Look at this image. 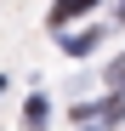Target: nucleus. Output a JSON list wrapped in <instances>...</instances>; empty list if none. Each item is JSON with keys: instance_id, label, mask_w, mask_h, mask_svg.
<instances>
[{"instance_id": "f257e3e1", "label": "nucleus", "mask_w": 125, "mask_h": 131, "mask_svg": "<svg viewBox=\"0 0 125 131\" xmlns=\"http://www.w3.org/2000/svg\"><path fill=\"white\" fill-rule=\"evenodd\" d=\"M91 6H97V0H57V6H51V29H62L68 17H80V12H91Z\"/></svg>"}, {"instance_id": "20e7f679", "label": "nucleus", "mask_w": 125, "mask_h": 131, "mask_svg": "<svg viewBox=\"0 0 125 131\" xmlns=\"http://www.w3.org/2000/svg\"><path fill=\"white\" fill-rule=\"evenodd\" d=\"M119 23H125V6H119Z\"/></svg>"}, {"instance_id": "7ed1b4c3", "label": "nucleus", "mask_w": 125, "mask_h": 131, "mask_svg": "<svg viewBox=\"0 0 125 131\" xmlns=\"http://www.w3.org/2000/svg\"><path fill=\"white\" fill-rule=\"evenodd\" d=\"M108 80H114V85H125V57L114 63V69H108Z\"/></svg>"}, {"instance_id": "f03ea898", "label": "nucleus", "mask_w": 125, "mask_h": 131, "mask_svg": "<svg viewBox=\"0 0 125 131\" xmlns=\"http://www.w3.org/2000/svg\"><path fill=\"white\" fill-rule=\"evenodd\" d=\"M97 46V29H85V34H68V40H62V51H74V57H85Z\"/></svg>"}]
</instances>
